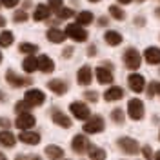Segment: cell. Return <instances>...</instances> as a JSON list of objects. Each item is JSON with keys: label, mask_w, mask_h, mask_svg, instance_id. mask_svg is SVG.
I'll list each match as a JSON object with an SVG mask.
<instances>
[{"label": "cell", "mask_w": 160, "mask_h": 160, "mask_svg": "<svg viewBox=\"0 0 160 160\" xmlns=\"http://www.w3.org/2000/svg\"><path fill=\"white\" fill-rule=\"evenodd\" d=\"M0 160H8V158H6V155H2V153H0Z\"/></svg>", "instance_id": "cell-51"}, {"label": "cell", "mask_w": 160, "mask_h": 160, "mask_svg": "<svg viewBox=\"0 0 160 160\" xmlns=\"http://www.w3.org/2000/svg\"><path fill=\"white\" fill-rule=\"evenodd\" d=\"M22 68H24L26 73H35V71H38V58H37L35 55L26 57L24 62H22Z\"/></svg>", "instance_id": "cell-20"}, {"label": "cell", "mask_w": 160, "mask_h": 160, "mask_svg": "<svg viewBox=\"0 0 160 160\" xmlns=\"http://www.w3.org/2000/svg\"><path fill=\"white\" fill-rule=\"evenodd\" d=\"M155 91H157V82H151L149 89H148V97H153V95H155Z\"/></svg>", "instance_id": "cell-39"}, {"label": "cell", "mask_w": 160, "mask_h": 160, "mask_svg": "<svg viewBox=\"0 0 160 160\" xmlns=\"http://www.w3.org/2000/svg\"><path fill=\"white\" fill-rule=\"evenodd\" d=\"M2 26H6V18H4V17H0V28H2Z\"/></svg>", "instance_id": "cell-45"}, {"label": "cell", "mask_w": 160, "mask_h": 160, "mask_svg": "<svg viewBox=\"0 0 160 160\" xmlns=\"http://www.w3.org/2000/svg\"><path fill=\"white\" fill-rule=\"evenodd\" d=\"M2 60H4V57H2V53H0V64H2Z\"/></svg>", "instance_id": "cell-52"}, {"label": "cell", "mask_w": 160, "mask_h": 160, "mask_svg": "<svg viewBox=\"0 0 160 160\" xmlns=\"http://www.w3.org/2000/svg\"><path fill=\"white\" fill-rule=\"evenodd\" d=\"M104 40L109 44V46H120L122 44V35H120L118 31H108L106 35H104Z\"/></svg>", "instance_id": "cell-24"}, {"label": "cell", "mask_w": 160, "mask_h": 160, "mask_svg": "<svg viewBox=\"0 0 160 160\" xmlns=\"http://www.w3.org/2000/svg\"><path fill=\"white\" fill-rule=\"evenodd\" d=\"M106 128V124H104V118L98 117V115H95V117H89V118L86 120V124H84V131L86 133H89V135H97V133H102Z\"/></svg>", "instance_id": "cell-3"}, {"label": "cell", "mask_w": 160, "mask_h": 160, "mask_svg": "<svg viewBox=\"0 0 160 160\" xmlns=\"http://www.w3.org/2000/svg\"><path fill=\"white\" fill-rule=\"evenodd\" d=\"M95 53H97V48H95V46H89V49H88V55H89V57H95Z\"/></svg>", "instance_id": "cell-42"}, {"label": "cell", "mask_w": 160, "mask_h": 160, "mask_svg": "<svg viewBox=\"0 0 160 160\" xmlns=\"http://www.w3.org/2000/svg\"><path fill=\"white\" fill-rule=\"evenodd\" d=\"M28 109H29V106H28V104H26L24 100H20L18 104L15 106V111H17L18 115H22V113H28Z\"/></svg>", "instance_id": "cell-34"}, {"label": "cell", "mask_w": 160, "mask_h": 160, "mask_svg": "<svg viewBox=\"0 0 160 160\" xmlns=\"http://www.w3.org/2000/svg\"><path fill=\"white\" fill-rule=\"evenodd\" d=\"M95 71H97V80H98L100 84H113V73H111V69L100 66Z\"/></svg>", "instance_id": "cell-16"}, {"label": "cell", "mask_w": 160, "mask_h": 160, "mask_svg": "<svg viewBox=\"0 0 160 160\" xmlns=\"http://www.w3.org/2000/svg\"><path fill=\"white\" fill-rule=\"evenodd\" d=\"M24 102L29 106V108H38L46 102V95L40 89H29L26 91V97H24Z\"/></svg>", "instance_id": "cell-5"}, {"label": "cell", "mask_w": 160, "mask_h": 160, "mask_svg": "<svg viewBox=\"0 0 160 160\" xmlns=\"http://www.w3.org/2000/svg\"><path fill=\"white\" fill-rule=\"evenodd\" d=\"M0 126L2 128H11V122L8 118H0Z\"/></svg>", "instance_id": "cell-41"}, {"label": "cell", "mask_w": 160, "mask_h": 160, "mask_svg": "<svg viewBox=\"0 0 160 160\" xmlns=\"http://www.w3.org/2000/svg\"><path fill=\"white\" fill-rule=\"evenodd\" d=\"M91 78H93V73H91V68L89 66H82L77 73V80H78L80 86H89L91 84Z\"/></svg>", "instance_id": "cell-15"}, {"label": "cell", "mask_w": 160, "mask_h": 160, "mask_svg": "<svg viewBox=\"0 0 160 160\" xmlns=\"http://www.w3.org/2000/svg\"><path fill=\"white\" fill-rule=\"evenodd\" d=\"M15 144H17V138L11 131L8 129L0 131V146L2 148H15Z\"/></svg>", "instance_id": "cell-18"}, {"label": "cell", "mask_w": 160, "mask_h": 160, "mask_svg": "<svg viewBox=\"0 0 160 160\" xmlns=\"http://www.w3.org/2000/svg\"><path fill=\"white\" fill-rule=\"evenodd\" d=\"M128 84H129L131 91H135V93H142L144 91V84H146V80L142 75L138 73H131L129 77H128Z\"/></svg>", "instance_id": "cell-11"}, {"label": "cell", "mask_w": 160, "mask_h": 160, "mask_svg": "<svg viewBox=\"0 0 160 160\" xmlns=\"http://www.w3.org/2000/svg\"><path fill=\"white\" fill-rule=\"evenodd\" d=\"M73 15H75V11H73V9H69V8H62V9H58V11H57V17H58L60 20L71 18Z\"/></svg>", "instance_id": "cell-32"}, {"label": "cell", "mask_w": 160, "mask_h": 160, "mask_svg": "<svg viewBox=\"0 0 160 160\" xmlns=\"http://www.w3.org/2000/svg\"><path fill=\"white\" fill-rule=\"evenodd\" d=\"M15 42V35L11 31H2L0 33V48H9Z\"/></svg>", "instance_id": "cell-28"}, {"label": "cell", "mask_w": 160, "mask_h": 160, "mask_svg": "<svg viewBox=\"0 0 160 160\" xmlns=\"http://www.w3.org/2000/svg\"><path fill=\"white\" fill-rule=\"evenodd\" d=\"M155 15H157V17L160 18V8H157V9H155Z\"/></svg>", "instance_id": "cell-46"}, {"label": "cell", "mask_w": 160, "mask_h": 160, "mask_svg": "<svg viewBox=\"0 0 160 160\" xmlns=\"http://www.w3.org/2000/svg\"><path fill=\"white\" fill-rule=\"evenodd\" d=\"M117 144H118V148L126 155H137L140 151V146H138V142L135 138H129V137H122V138L117 140Z\"/></svg>", "instance_id": "cell-6"}, {"label": "cell", "mask_w": 160, "mask_h": 160, "mask_svg": "<svg viewBox=\"0 0 160 160\" xmlns=\"http://www.w3.org/2000/svg\"><path fill=\"white\" fill-rule=\"evenodd\" d=\"M69 111L73 113V117L78 120H88L91 117V111L89 108L84 104V102H73L69 106Z\"/></svg>", "instance_id": "cell-8"}, {"label": "cell", "mask_w": 160, "mask_h": 160, "mask_svg": "<svg viewBox=\"0 0 160 160\" xmlns=\"http://www.w3.org/2000/svg\"><path fill=\"white\" fill-rule=\"evenodd\" d=\"M29 160H42V158H40V157H37V155H33V157H31Z\"/></svg>", "instance_id": "cell-47"}, {"label": "cell", "mask_w": 160, "mask_h": 160, "mask_svg": "<svg viewBox=\"0 0 160 160\" xmlns=\"http://www.w3.org/2000/svg\"><path fill=\"white\" fill-rule=\"evenodd\" d=\"M122 97H124V89H122V88H118V86H113V88H109V89L104 93V98L108 100V102L120 100Z\"/></svg>", "instance_id": "cell-21"}, {"label": "cell", "mask_w": 160, "mask_h": 160, "mask_svg": "<svg viewBox=\"0 0 160 160\" xmlns=\"http://www.w3.org/2000/svg\"><path fill=\"white\" fill-rule=\"evenodd\" d=\"M48 89L53 91L55 95H66L68 93V84L60 78H55V80H49L48 82Z\"/></svg>", "instance_id": "cell-14"}, {"label": "cell", "mask_w": 160, "mask_h": 160, "mask_svg": "<svg viewBox=\"0 0 160 160\" xmlns=\"http://www.w3.org/2000/svg\"><path fill=\"white\" fill-rule=\"evenodd\" d=\"M111 120L115 122V124H124V111L122 109H113L111 111Z\"/></svg>", "instance_id": "cell-31"}, {"label": "cell", "mask_w": 160, "mask_h": 160, "mask_svg": "<svg viewBox=\"0 0 160 160\" xmlns=\"http://www.w3.org/2000/svg\"><path fill=\"white\" fill-rule=\"evenodd\" d=\"M142 155H144L146 160H153V157H151V155H153V149H151L149 146H144V148H142Z\"/></svg>", "instance_id": "cell-37"}, {"label": "cell", "mask_w": 160, "mask_h": 160, "mask_svg": "<svg viewBox=\"0 0 160 160\" xmlns=\"http://www.w3.org/2000/svg\"><path fill=\"white\" fill-rule=\"evenodd\" d=\"M140 62H142V57L135 48H128L124 51V64H126L128 69H138Z\"/></svg>", "instance_id": "cell-2"}, {"label": "cell", "mask_w": 160, "mask_h": 160, "mask_svg": "<svg viewBox=\"0 0 160 160\" xmlns=\"http://www.w3.org/2000/svg\"><path fill=\"white\" fill-rule=\"evenodd\" d=\"M84 98H88L89 102H97L98 100V93L97 91H86L84 93Z\"/></svg>", "instance_id": "cell-36"}, {"label": "cell", "mask_w": 160, "mask_h": 160, "mask_svg": "<svg viewBox=\"0 0 160 160\" xmlns=\"http://www.w3.org/2000/svg\"><path fill=\"white\" fill-rule=\"evenodd\" d=\"M118 2H120V4H129L131 0H118Z\"/></svg>", "instance_id": "cell-48"}, {"label": "cell", "mask_w": 160, "mask_h": 160, "mask_svg": "<svg viewBox=\"0 0 160 160\" xmlns=\"http://www.w3.org/2000/svg\"><path fill=\"white\" fill-rule=\"evenodd\" d=\"M38 69L42 73H51V71H55V62L48 55H40L38 57Z\"/></svg>", "instance_id": "cell-19"}, {"label": "cell", "mask_w": 160, "mask_h": 160, "mask_svg": "<svg viewBox=\"0 0 160 160\" xmlns=\"http://www.w3.org/2000/svg\"><path fill=\"white\" fill-rule=\"evenodd\" d=\"M144 58L148 64H160V49L158 48H148L144 51Z\"/></svg>", "instance_id": "cell-22"}, {"label": "cell", "mask_w": 160, "mask_h": 160, "mask_svg": "<svg viewBox=\"0 0 160 160\" xmlns=\"http://www.w3.org/2000/svg\"><path fill=\"white\" fill-rule=\"evenodd\" d=\"M71 55H73V48H66L64 53H62V57H64V58H71Z\"/></svg>", "instance_id": "cell-40"}, {"label": "cell", "mask_w": 160, "mask_h": 160, "mask_svg": "<svg viewBox=\"0 0 160 160\" xmlns=\"http://www.w3.org/2000/svg\"><path fill=\"white\" fill-rule=\"evenodd\" d=\"M0 6H2V4H0Z\"/></svg>", "instance_id": "cell-55"}, {"label": "cell", "mask_w": 160, "mask_h": 160, "mask_svg": "<svg viewBox=\"0 0 160 160\" xmlns=\"http://www.w3.org/2000/svg\"><path fill=\"white\" fill-rule=\"evenodd\" d=\"M18 140L28 146H37V144H40V135L37 131H22L18 135Z\"/></svg>", "instance_id": "cell-13"}, {"label": "cell", "mask_w": 160, "mask_h": 160, "mask_svg": "<svg viewBox=\"0 0 160 160\" xmlns=\"http://www.w3.org/2000/svg\"><path fill=\"white\" fill-rule=\"evenodd\" d=\"M6 80L9 82L13 88H26V86L31 84V78H28V77H20L18 73L13 71V69L6 71Z\"/></svg>", "instance_id": "cell-7"}, {"label": "cell", "mask_w": 160, "mask_h": 160, "mask_svg": "<svg viewBox=\"0 0 160 160\" xmlns=\"http://www.w3.org/2000/svg\"><path fill=\"white\" fill-rule=\"evenodd\" d=\"M89 2H100V0H89Z\"/></svg>", "instance_id": "cell-53"}, {"label": "cell", "mask_w": 160, "mask_h": 160, "mask_svg": "<svg viewBox=\"0 0 160 160\" xmlns=\"http://www.w3.org/2000/svg\"><path fill=\"white\" fill-rule=\"evenodd\" d=\"M109 15L115 20H124V18H126V13H124V9H122V8H118V6H109Z\"/></svg>", "instance_id": "cell-30"}, {"label": "cell", "mask_w": 160, "mask_h": 160, "mask_svg": "<svg viewBox=\"0 0 160 160\" xmlns=\"http://www.w3.org/2000/svg\"><path fill=\"white\" fill-rule=\"evenodd\" d=\"M137 2H144V0H137Z\"/></svg>", "instance_id": "cell-54"}, {"label": "cell", "mask_w": 160, "mask_h": 160, "mask_svg": "<svg viewBox=\"0 0 160 160\" xmlns=\"http://www.w3.org/2000/svg\"><path fill=\"white\" fill-rule=\"evenodd\" d=\"M20 0H0V4L4 6V8H15V6H18Z\"/></svg>", "instance_id": "cell-38"}, {"label": "cell", "mask_w": 160, "mask_h": 160, "mask_svg": "<svg viewBox=\"0 0 160 160\" xmlns=\"http://www.w3.org/2000/svg\"><path fill=\"white\" fill-rule=\"evenodd\" d=\"M158 137H160V135H158Z\"/></svg>", "instance_id": "cell-56"}, {"label": "cell", "mask_w": 160, "mask_h": 160, "mask_svg": "<svg viewBox=\"0 0 160 160\" xmlns=\"http://www.w3.org/2000/svg\"><path fill=\"white\" fill-rule=\"evenodd\" d=\"M48 8H49L51 11H58V9H62V0H49Z\"/></svg>", "instance_id": "cell-35"}, {"label": "cell", "mask_w": 160, "mask_h": 160, "mask_svg": "<svg viewBox=\"0 0 160 160\" xmlns=\"http://www.w3.org/2000/svg\"><path fill=\"white\" fill-rule=\"evenodd\" d=\"M15 160H28V157H26V155H17V158Z\"/></svg>", "instance_id": "cell-44"}, {"label": "cell", "mask_w": 160, "mask_h": 160, "mask_svg": "<svg viewBox=\"0 0 160 160\" xmlns=\"http://www.w3.org/2000/svg\"><path fill=\"white\" fill-rule=\"evenodd\" d=\"M155 160H160V151L157 153V155H155Z\"/></svg>", "instance_id": "cell-50"}, {"label": "cell", "mask_w": 160, "mask_h": 160, "mask_svg": "<svg viewBox=\"0 0 160 160\" xmlns=\"http://www.w3.org/2000/svg\"><path fill=\"white\" fill-rule=\"evenodd\" d=\"M48 40L53 42V44H62V42L66 40V33L57 29V28H51V29L48 31Z\"/></svg>", "instance_id": "cell-23"}, {"label": "cell", "mask_w": 160, "mask_h": 160, "mask_svg": "<svg viewBox=\"0 0 160 160\" xmlns=\"http://www.w3.org/2000/svg\"><path fill=\"white\" fill-rule=\"evenodd\" d=\"M93 20H95V17H93L91 11H80L77 15V24L78 26H89Z\"/></svg>", "instance_id": "cell-26"}, {"label": "cell", "mask_w": 160, "mask_h": 160, "mask_svg": "<svg viewBox=\"0 0 160 160\" xmlns=\"http://www.w3.org/2000/svg\"><path fill=\"white\" fill-rule=\"evenodd\" d=\"M64 33H66V37L73 38L75 42H86L88 40V31L84 29L82 26H78V24H69Z\"/></svg>", "instance_id": "cell-4"}, {"label": "cell", "mask_w": 160, "mask_h": 160, "mask_svg": "<svg viewBox=\"0 0 160 160\" xmlns=\"http://www.w3.org/2000/svg\"><path fill=\"white\" fill-rule=\"evenodd\" d=\"M46 155H48L51 160H60L64 157V149H62L60 146H48V148H46Z\"/></svg>", "instance_id": "cell-25"}, {"label": "cell", "mask_w": 160, "mask_h": 160, "mask_svg": "<svg viewBox=\"0 0 160 160\" xmlns=\"http://www.w3.org/2000/svg\"><path fill=\"white\" fill-rule=\"evenodd\" d=\"M98 24H100V26H108V18H106V17H100Z\"/></svg>", "instance_id": "cell-43"}, {"label": "cell", "mask_w": 160, "mask_h": 160, "mask_svg": "<svg viewBox=\"0 0 160 160\" xmlns=\"http://www.w3.org/2000/svg\"><path fill=\"white\" fill-rule=\"evenodd\" d=\"M51 15V9L46 6V4H40L35 8V13H33V20L35 22H42V20H48Z\"/></svg>", "instance_id": "cell-17"}, {"label": "cell", "mask_w": 160, "mask_h": 160, "mask_svg": "<svg viewBox=\"0 0 160 160\" xmlns=\"http://www.w3.org/2000/svg\"><path fill=\"white\" fill-rule=\"evenodd\" d=\"M144 102L140 98H131L128 102V115L131 120H142L144 118Z\"/></svg>", "instance_id": "cell-1"}, {"label": "cell", "mask_w": 160, "mask_h": 160, "mask_svg": "<svg viewBox=\"0 0 160 160\" xmlns=\"http://www.w3.org/2000/svg\"><path fill=\"white\" fill-rule=\"evenodd\" d=\"M18 49H20V53L31 57V55H35V53L38 51V46H37V44H29V42H22L18 46Z\"/></svg>", "instance_id": "cell-29"}, {"label": "cell", "mask_w": 160, "mask_h": 160, "mask_svg": "<svg viewBox=\"0 0 160 160\" xmlns=\"http://www.w3.org/2000/svg\"><path fill=\"white\" fill-rule=\"evenodd\" d=\"M28 13L26 11H15V15H13V20L15 22H28Z\"/></svg>", "instance_id": "cell-33"}, {"label": "cell", "mask_w": 160, "mask_h": 160, "mask_svg": "<svg viewBox=\"0 0 160 160\" xmlns=\"http://www.w3.org/2000/svg\"><path fill=\"white\" fill-rule=\"evenodd\" d=\"M89 158L91 160H106V151L102 149V148H97V146H89Z\"/></svg>", "instance_id": "cell-27"}, {"label": "cell", "mask_w": 160, "mask_h": 160, "mask_svg": "<svg viewBox=\"0 0 160 160\" xmlns=\"http://www.w3.org/2000/svg\"><path fill=\"white\" fill-rule=\"evenodd\" d=\"M51 118H53V122H55L57 126L64 128V129L71 128V118L66 115V113H62V111H58V109H55L53 113H51Z\"/></svg>", "instance_id": "cell-12"}, {"label": "cell", "mask_w": 160, "mask_h": 160, "mask_svg": "<svg viewBox=\"0 0 160 160\" xmlns=\"http://www.w3.org/2000/svg\"><path fill=\"white\" fill-rule=\"evenodd\" d=\"M35 124H37V118H35L31 113H22V115H18L17 120H15V126L22 131H29L31 128H35Z\"/></svg>", "instance_id": "cell-9"}, {"label": "cell", "mask_w": 160, "mask_h": 160, "mask_svg": "<svg viewBox=\"0 0 160 160\" xmlns=\"http://www.w3.org/2000/svg\"><path fill=\"white\" fill-rule=\"evenodd\" d=\"M157 93H158V97H160V84L157 82Z\"/></svg>", "instance_id": "cell-49"}, {"label": "cell", "mask_w": 160, "mask_h": 160, "mask_svg": "<svg viewBox=\"0 0 160 160\" xmlns=\"http://www.w3.org/2000/svg\"><path fill=\"white\" fill-rule=\"evenodd\" d=\"M89 140L86 138L84 135H75L73 140H71V148L75 153H86V151L89 149Z\"/></svg>", "instance_id": "cell-10"}]
</instances>
